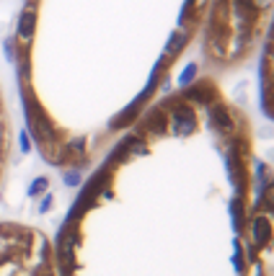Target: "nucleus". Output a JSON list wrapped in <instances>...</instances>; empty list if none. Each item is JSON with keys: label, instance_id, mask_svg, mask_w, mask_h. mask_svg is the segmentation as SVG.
Listing matches in <instances>:
<instances>
[{"label": "nucleus", "instance_id": "nucleus-2", "mask_svg": "<svg viewBox=\"0 0 274 276\" xmlns=\"http://www.w3.org/2000/svg\"><path fill=\"white\" fill-rule=\"evenodd\" d=\"M8 158H11V119L3 104V93H0V181L5 176Z\"/></svg>", "mask_w": 274, "mask_h": 276}, {"label": "nucleus", "instance_id": "nucleus-1", "mask_svg": "<svg viewBox=\"0 0 274 276\" xmlns=\"http://www.w3.org/2000/svg\"><path fill=\"white\" fill-rule=\"evenodd\" d=\"M0 276H57L49 240L34 227L0 225Z\"/></svg>", "mask_w": 274, "mask_h": 276}]
</instances>
